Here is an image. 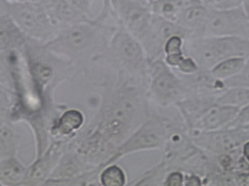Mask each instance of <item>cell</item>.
<instances>
[{"label": "cell", "instance_id": "6da1fadb", "mask_svg": "<svg viewBox=\"0 0 249 186\" xmlns=\"http://www.w3.org/2000/svg\"><path fill=\"white\" fill-rule=\"evenodd\" d=\"M104 95L101 108L87 128L117 148L150 117L143 78L119 74Z\"/></svg>", "mask_w": 249, "mask_h": 186}, {"label": "cell", "instance_id": "7a4b0ae2", "mask_svg": "<svg viewBox=\"0 0 249 186\" xmlns=\"http://www.w3.org/2000/svg\"><path fill=\"white\" fill-rule=\"evenodd\" d=\"M118 26L109 0H103L93 19L67 26L43 43L52 52L76 66L95 62L105 51Z\"/></svg>", "mask_w": 249, "mask_h": 186}, {"label": "cell", "instance_id": "3957f363", "mask_svg": "<svg viewBox=\"0 0 249 186\" xmlns=\"http://www.w3.org/2000/svg\"><path fill=\"white\" fill-rule=\"evenodd\" d=\"M95 62L115 67L119 74L147 79L145 51L140 42L119 24L105 51Z\"/></svg>", "mask_w": 249, "mask_h": 186}, {"label": "cell", "instance_id": "277c9868", "mask_svg": "<svg viewBox=\"0 0 249 186\" xmlns=\"http://www.w3.org/2000/svg\"><path fill=\"white\" fill-rule=\"evenodd\" d=\"M184 51L200 69L209 71L226 59L248 57L249 40L230 36H193L185 39Z\"/></svg>", "mask_w": 249, "mask_h": 186}, {"label": "cell", "instance_id": "5b68a950", "mask_svg": "<svg viewBox=\"0 0 249 186\" xmlns=\"http://www.w3.org/2000/svg\"><path fill=\"white\" fill-rule=\"evenodd\" d=\"M35 83L43 93L49 92L70 74L72 63L56 55L44 43L28 38L22 49Z\"/></svg>", "mask_w": 249, "mask_h": 186}, {"label": "cell", "instance_id": "8992f818", "mask_svg": "<svg viewBox=\"0 0 249 186\" xmlns=\"http://www.w3.org/2000/svg\"><path fill=\"white\" fill-rule=\"evenodd\" d=\"M183 123V121L172 123L169 119L158 115L149 117L117 148L115 153L104 163L102 169L129 154L164 148L174 128Z\"/></svg>", "mask_w": 249, "mask_h": 186}, {"label": "cell", "instance_id": "52a82bcc", "mask_svg": "<svg viewBox=\"0 0 249 186\" xmlns=\"http://www.w3.org/2000/svg\"><path fill=\"white\" fill-rule=\"evenodd\" d=\"M147 85L149 96L161 108L175 106L180 100L194 93L185 78L174 72L164 59L149 62Z\"/></svg>", "mask_w": 249, "mask_h": 186}, {"label": "cell", "instance_id": "ba28073f", "mask_svg": "<svg viewBox=\"0 0 249 186\" xmlns=\"http://www.w3.org/2000/svg\"><path fill=\"white\" fill-rule=\"evenodd\" d=\"M10 16L27 37L32 40L46 43L58 33L46 8L41 4L32 2L11 3Z\"/></svg>", "mask_w": 249, "mask_h": 186}, {"label": "cell", "instance_id": "9c48e42d", "mask_svg": "<svg viewBox=\"0 0 249 186\" xmlns=\"http://www.w3.org/2000/svg\"><path fill=\"white\" fill-rule=\"evenodd\" d=\"M119 25L134 36L142 38L150 26L153 14L150 0H109Z\"/></svg>", "mask_w": 249, "mask_h": 186}, {"label": "cell", "instance_id": "30bf717a", "mask_svg": "<svg viewBox=\"0 0 249 186\" xmlns=\"http://www.w3.org/2000/svg\"><path fill=\"white\" fill-rule=\"evenodd\" d=\"M191 140L201 150L211 155H221L237 150L249 134L243 128H227L189 133Z\"/></svg>", "mask_w": 249, "mask_h": 186}, {"label": "cell", "instance_id": "8fae6325", "mask_svg": "<svg viewBox=\"0 0 249 186\" xmlns=\"http://www.w3.org/2000/svg\"><path fill=\"white\" fill-rule=\"evenodd\" d=\"M203 36H230L249 40V19L241 6L211 10Z\"/></svg>", "mask_w": 249, "mask_h": 186}, {"label": "cell", "instance_id": "7c38bea8", "mask_svg": "<svg viewBox=\"0 0 249 186\" xmlns=\"http://www.w3.org/2000/svg\"><path fill=\"white\" fill-rule=\"evenodd\" d=\"M174 35H181L185 39L188 37L186 31L177 22L153 15L148 29L139 40L145 51L148 62L164 58V45Z\"/></svg>", "mask_w": 249, "mask_h": 186}, {"label": "cell", "instance_id": "4fadbf2b", "mask_svg": "<svg viewBox=\"0 0 249 186\" xmlns=\"http://www.w3.org/2000/svg\"><path fill=\"white\" fill-rule=\"evenodd\" d=\"M68 141L55 140L28 166L27 176L24 186H44L63 156Z\"/></svg>", "mask_w": 249, "mask_h": 186}, {"label": "cell", "instance_id": "5bb4252c", "mask_svg": "<svg viewBox=\"0 0 249 186\" xmlns=\"http://www.w3.org/2000/svg\"><path fill=\"white\" fill-rule=\"evenodd\" d=\"M238 110L237 108L216 103L207 110L188 133L227 128L237 115Z\"/></svg>", "mask_w": 249, "mask_h": 186}, {"label": "cell", "instance_id": "9a60e30c", "mask_svg": "<svg viewBox=\"0 0 249 186\" xmlns=\"http://www.w3.org/2000/svg\"><path fill=\"white\" fill-rule=\"evenodd\" d=\"M211 9L196 1L181 11L175 22L188 33V37L203 36Z\"/></svg>", "mask_w": 249, "mask_h": 186}, {"label": "cell", "instance_id": "2e32d148", "mask_svg": "<svg viewBox=\"0 0 249 186\" xmlns=\"http://www.w3.org/2000/svg\"><path fill=\"white\" fill-rule=\"evenodd\" d=\"M28 38L10 15L0 16V53L21 51Z\"/></svg>", "mask_w": 249, "mask_h": 186}, {"label": "cell", "instance_id": "e0dca14e", "mask_svg": "<svg viewBox=\"0 0 249 186\" xmlns=\"http://www.w3.org/2000/svg\"><path fill=\"white\" fill-rule=\"evenodd\" d=\"M84 116L80 110L70 109L58 117L52 127L51 134L57 140H71L82 128Z\"/></svg>", "mask_w": 249, "mask_h": 186}, {"label": "cell", "instance_id": "ac0fdd59", "mask_svg": "<svg viewBox=\"0 0 249 186\" xmlns=\"http://www.w3.org/2000/svg\"><path fill=\"white\" fill-rule=\"evenodd\" d=\"M27 172L28 166L17 156L0 161V186H24Z\"/></svg>", "mask_w": 249, "mask_h": 186}, {"label": "cell", "instance_id": "d6986e66", "mask_svg": "<svg viewBox=\"0 0 249 186\" xmlns=\"http://www.w3.org/2000/svg\"><path fill=\"white\" fill-rule=\"evenodd\" d=\"M199 0H150L152 12L156 16L176 22L184 8Z\"/></svg>", "mask_w": 249, "mask_h": 186}, {"label": "cell", "instance_id": "ffe728a7", "mask_svg": "<svg viewBox=\"0 0 249 186\" xmlns=\"http://www.w3.org/2000/svg\"><path fill=\"white\" fill-rule=\"evenodd\" d=\"M247 57H235L226 59L209 70L212 76L219 80L226 81L236 76L244 66Z\"/></svg>", "mask_w": 249, "mask_h": 186}, {"label": "cell", "instance_id": "44dd1931", "mask_svg": "<svg viewBox=\"0 0 249 186\" xmlns=\"http://www.w3.org/2000/svg\"><path fill=\"white\" fill-rule=\"evenodd\" d=\"M216 103L241 108L249 103V88L241 86L226 88L216 97Z\"/></svg>", "mask_w": 249, "mask_h": 186}, {"label": "cell", "instance_id": "7402d4cb", "mask_svg": "<svg viewBox=\"0 0 249 186\" xmlns=\"http://www.w3.org/2000/svg\"><path fill=\"white\" fill-rule=\"evenodd\" d=\"M19 136L8 124H0V161L17 156Z\"/></svg>", "mask_w": 249, "mask_h": 186}, {"label": "cell", "instance_id": "603a6c76", "mask_svg": "<svg viewBox=\"0 0 249 186\" xmlns=\"http://www.w3.org/2000/svg\"><path fill=\"white\" fill-rule=\"evenodd\" d=\"M99 181L102 186H123L126 184V174L120 166L112 163L101 169Z\"/></svg>", "mask_w": 249, "mask_h": 186}, {"label": "cell", "instance_id": "cb8c5ba5", "mask_svg": "<svg viewBox=\"0 0 249 186\" xmlns=\"http://www.w3.org/2000/svg\"><path fill=\"white\" fill-rule=\"evenodd\" d=\"M226 88L241 86L249 88V55L246 58L244 66L237 75L224 81Z\"/></svg>", "mask_w": 249, "mask_h": 186}, {"label": "cell", "instance_id": "d4e9b609", "mask_svg": "<svg viewBox=\"0 0 249 186\" xmlns=\"http://www.w3.org/2000/svg\"><path fill=\"white\" fill-rule=\"evenodd\" d=\"M67 1L74 10L88 19H92L96 16V15H94L92 13V8L96 0H67Z\"/></svg>", "mask_w": 249, "mask_h": 186}, {"label": "cell", "instance_id": "484cf974", "mask_svg": "<svg viewBox=\"0 0 249 186\" xmlns=\"http://www.w3.org/2000/svg\"><path fill=\"white\" fill-rule=\"evenodd\" d=\"M211 10H227L241 6L243 0H199Z\"/></svg>", "mask_w": 249, "mask_h": 186}, {"label": "cell", "instance_id": "4316f807", "mask_svg": "<svg viewBox=\"0 0 249 186\" xmlns=\"http://www.w3.org/2000/svg\"><path fill=\"white\" fill-rule=\"evenodd\" d=\"M248 125H249V103L239 109L237 115L228 127L242 128Z\"/></svg>", "mask_w": 249, "mask_h": 186}, {"label": "cell", "instance_id": "83f0119b", "mask_svg": "<svg viewBox=\"0 0 249 186\" xmlns=\"http://www.w3.org/2000/svg\"><path fill=\"white\" fill-rule=\"evenodd\" d=\"M185 173L179 170H171L168 172L163 182L164 186H184Z\"/></svg>", "mask_w": 249, "mask_h": 186}, {"label": "cell", "instance_id": "f1b7e54d", "mask_svg": "<svg viewBox=\"0 0 249 186\" xmlns=\"http://www.w3.org/2000/svg\"><path fill=\"white\" fill-rule=\"evenodd\" d=\"M234 186H249V170L233 172Z\"/></svg>", "mask_w": 249, "mask_h": 186}, {"label": "cell", "instance_id": "f546056e", "mask_svg": "<svg viewBox=\"0 0 249 186\" xmlns=\"http://www.w3.org/2000/svg\"><path fill=\"white\" fill-rule=\"evenodd\" d=\"M185 186H202L203 180L200 176L192 173H185Z\"/></svg>", "mask_w": 249, "mask_h": 186}, {"label": "cell", "instance_id": "4dcf8cb0", "mask_svg": "<svg viewBox=\"0 0 249 186\" xmlns=\"http://www.w3.org/2000/svg\"><path fill=\"white\" fill-rule=\"evenodd\" d=\"M0 102L8 105H11L12 102V95L9 87L2 83H0Z\"/></svg>", "mask_w": 249, "mask_h": 186}, {"label": "cell", "instance_id": "1f68e13d", "mask_svg": "<svg viewBox=\"0 0 249 186\" xmlns=\"http://www.w3.org/2000/svg\"><path fill=\"white\" fill-rule=\"evenodd\" d=\"M11 3L7 0H0V16L10 15Z\"/></svg>", "mask_w": 249, "mask_h": 186}, {"label": "cell", "instance_id": "d6a6232c", "mask_svg": "<svg viewBox=\"0 0 249 186\" xmlns=\"http://www.w3.org/2000/svg\"><path fill=\"white\" fill-rule=\"evenodd\" d=\"M241 154L245 160L249 164V139L245 141L242 145Z\"/></svg>", "mask_w": 249, "mask_h": 186}, {"label": "cell", "instance_id": "836d02e7", "mask_svg": "<svg viewBox=\"0 0 249 186\" xmlns=\"http://www.w3.org/2000/svg\"><path fill=\"white\" fill-rule=\"evenodd\" d=\"M242 8L243 11H245L246 16L249 19V0H243V3H242Z\"/></svg>", "mask_w": 249, "mask_h": 186}, {"label": "cell", "instance_id": "e575fe53", "mask_svg": "<svg viewBox=\"0 0 249 186\" xmlns=\"http://www.w3.org/2000/svg\"><path fill=\"white\" fill-rule=\"evenodd\" d=\"M11 3H18V2H29V0H7Z\"/></svg>", "mask_w": 249, "mask_h": 186}, {"label": "cell", "instance_id": "d590c367", "mask_svg": "<svg viewBox=\"0 0 249 186\" xmlns=\"http://www.w3.org/2000/svg\"><path fill=\"white\" fill-rule=\"evenodd\" d=\"M242 128H243V129L246 130V131L249 134V125H246V126L242 127Z\"/></svg>", "mask_w": 249, "mask_h": 186}]
</instances>
